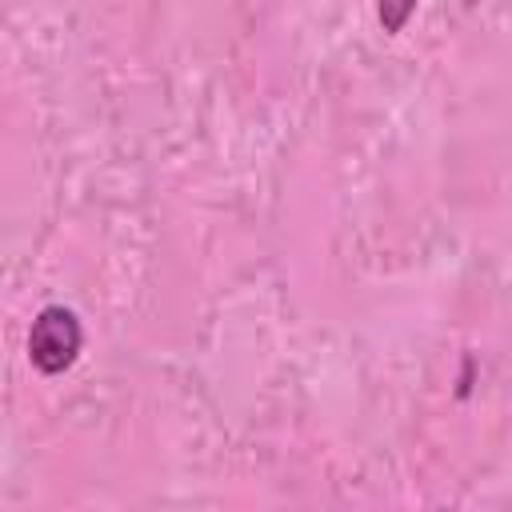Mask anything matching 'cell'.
<instances>
[{
    "label": "cell",
    "mask_w": 512,
    "mask_h": 512,
    "mask_svg": "<svg viewBox=\"0 0 512 512\" xmlns=\"http://www.w3.org/2000/svg\"><path fill=\"white\" fill-rule=\"evenodd\" d=\"M84 348V328H80V316L64 304H44L36 316H32V328H28V360L36 372L44 376H60L76 364Z\"/></svg>",
    "instance_id": "6da1fadb"
},
{
    "label": "cell",
    "mask_w": 512,
    "mask_h": 512,
    "mask_svg": "<svg viewBox=\"0 0 512 512\" xmlns=\"http://www.w3.org/2000/svg\"><path fill=\"white\" fill-rule=\"evenodd\" d=\"M412 12H416V0H376V20H380V28L388 36L404 32V24L412 20Z\"/></svg>",
    "instance_id": "7a4b0ae2"
}]
</instances>
